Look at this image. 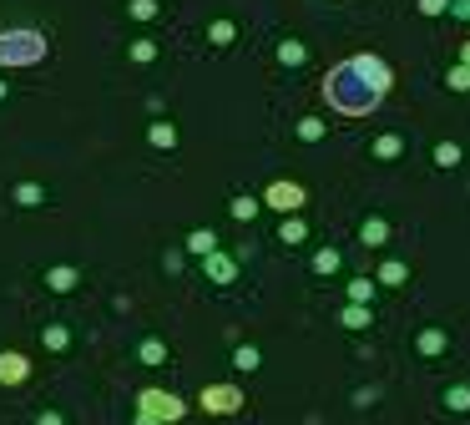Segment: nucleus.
<instances>
[{
  "label": "nucleus",
  "instance_id": "obj_17",
  "mask_svg": "<svg viewBox=\"0 0 470 425\" xmlns=\"http://www.w3.org/2000/svg\"><path fill=\"white\" fill-rule=\"evenodd\" d=\"M228 212H233L238 223H248L253 212H258V203H253V198H233V203H228Z\"/></svg>",
  "mask_w": 470,
  "mask_h": 425
},
{
  "label": "nucleus",
  "instance_id": "obj_19",
  "mask_svg": "<svg viewBox=\"0 0 470 425\" xmlns=\"http://www.w3.org/2000/svg\"><path fill=\"white\" fill-rule=\"evenodd\" d=\"M374 299V284L369 279H354V284H349V304H369Z\"/></svg>",
  "mask_w": 470,
  "mask_h": 425
},
{
  "label": "nucleus",
  "instance_id": "obj_22",
  "mask_svg": "<svg viewBox=\"0 0 470 425\" xmlns=\"http://www.w3.org/2000/svg\"><path fill=\"white\" fill-rule=\"evenodd\" d=\"M299 137H304V142H319V137H324V122H319V117H304V122H299Z\"/></svg>",
  "mask_w": 470,
  "mask_h": 425
},
{
  "label": "nucleus",
  "instance_id": "obj_29",
  "mask_svg": "<svg viewBox=\"0 0 470 425\" xmlns=\"http://www.w3.org/2000/svg\"><path fill=\"white\" fill-rule=\"evenodd\" d=\"M213 41H218V46H223V41H233V26H228V21H218V26H213Z\"/></svg>",
  "mask_w": 470,
  "mask_h": 425
},
{
  "label": "nucleus",
  "instance_id": "obj_10",
  "mask_svg": "<svg viewBox=\"0 0 470 425\" xmlns=\"http://www.w3.org/2000/svg\"><path fill=\"white\" fill-rule=\"evenodd\" d=\"M404 279H409V269H404L399 258H384L379 263V284H404Z\"/></svg>",
  "mask_w": 470,
  "mask_h": 425
},
{
  "label": "nucleus",
  "instance_id": "obj_23",
  "mask_svg": "<svg viewBox=\"0 0 470 425\" xmlns=\"http://www.w3.org/2000/svg\"><path fill=\"white\" fill-rule=\"evenodd\" d=\"M172 142H178V132H172L167 122H157V127H152V147H172Z\"/></svg>",
  "mask_w": 470,
  "mask_h": 425
},
{
  "label": "nucleus",
  "instance_id": "obj_15",
  "mask_svg": "<svg viewBox=\"0 0 470 425\" xmlns=\"http://www.w3.org/2000/svg\"><path fill=\"white\" fill-rule=\"evenodd\" d=\"M435 168H460V147L455 142H440L435 147Z\"/></svg>",
  "mask_w": 470,
  "mask_h": 425
},
{
  "label": "nucleus",
  "instance_id": "obj_9",
  "mask_svg": "<svg viewBox=\"0 0 470 425\" xmlns=\"http://www.w3.org/2000/svg\"><path fill=\"white\" fill-rule=\"evenodd\" d=\"M314 274H324V279L339 274V248H319V253H314Z\"/></svg>",
  "mask_w": 470,
  "mask_h": 425
},
{
  "label": "nucleus",
  "instance_id": "obj_14",
  "mask_svg": "<svg viewBox=\"0 0 470 425\" xmlns=\"http://www.w3.org/2000/svg\"><path fill=\"white\" fill-rule=\"evenodd\" d=\"M137 354H142V364H162V359H167V344H162V339H142Z\"/></svg>",
  "mask_w": 470,
  "mask_h": 425
},
{
  "label": "nucleus",
  "instance_id": "obj_13",
  "mask_svg": "<svg viewBox=\"0 0 470 425\" xmlns=\"http://www.w3.org/2000/svg\"><path fill=\"white\" fill-rule=\"evenodd\" d=\"M16 203H21V208H36V203H46V188H36V183H21V188H16Z\"/></svg>",
  "mask_w": 470,
  "mask_h": 425
},
{
  "label": "nucleus",
  "instance_id": "obj_27",
  "mask_svg": "<svg viewBox=\"0 0 470 425\" xmlns=\"http://www.w3.org/2000/svg\"><path fill=\"white\" fill-rule=\"evenodd\" d=\"M420 11H425V16H445V11H450V0H420Z\"/></svg>",
  "mask_w": 470,
  "mask_h": 425
},
{
  "label": "nucleus",
  "instance_id": "obj_11",
  "mask_svg": "<svg viewBox=\"0 0 470 425\" xmlns=\"http://www.w3.org/2000/svg\"><path fill=\"white\" fill-rule=\"evenodd\" d=\"M304 56H309L304 41H283V46H278V61H283V66H304Z\"/></svg>",
  "mask_w": 470,
  "mask_h": 425
},
{
  "label": "nucleus",
  "instance_id": "obj_25",
  "mask_svg": "<svg viewBox=\"0 0 470 425\" xmlns=\"http://www.w3.org/2000/svg\"><path fill=\"white\" fill-rule=\"evenodd\" d=\"M450 86H455V91H470V66H465V61L450 71Z\"/></svg>",
  "mask_w": 470,
  "mask_h": 425
},
{
  "label": "nucleus",
  "instance_id": "obj_31",
  "mask_svg": "<svg viewBox=\"0 0 470 425\" xmlns=\"http://www.w3.org/2000/svg\"><path fill=\"white\" fill-rule=\"evenodd\" d=\"M450 11L455 16H470V0H450Z\"/></svg>",
  "mask_w": 470,
  "mask_h": 425
},
{
  "label": "nucleus",
  "instance_id": "obj_32",
  "mask_svg": "<svg viewBox=\"0 0 470 425\" xmlns=\"http://www.w3.org/2000/svg\"><path fill=\"white\" fill-rule=\"evenodd\" d=\"M465 66H470V41H465Z\"/></svg>",
  "mask_w": 470,
  "mask_h": 425
},
{
  "label": "nucleus",
  "instance_id": "obj_5",
  "mask_svg": "<svg viewBox=\"0 0 470 425\" xmlns=\"http://www.w3.org/2000/svg\"><path fill=\"white\" fill-rule=\"evenodd\" d=\"M399 152H404V137H399V132H384V137H374V157H379V163H394Z\"/></svg>",
  "mask_w": 470,
  "mask_h": 425
},
{
  "label": "nucleus",
  "instance_id": "obj_16",
  "mask_svg": "<svg viewBox=\"0 0 470 425\" xmlns=\"http://www.w3.org/2000/svg\"><path fill=\"white\" fill-rule=\"evenodd\" d=\"M268 203H273V208H299V188H283V183H278V188L268 193Z\"/></svg>",
  "mask_w": 470,
  "mask_h": 425
},
{
  "label": "nucleus",
  "instance_id": "obj_28",
  "mask_svg": "<svg viewBox=\"0 0 470 425\" xmlns=\"http://www.w3.org/2000/svg\"><path fill=\"white\" fill-rule=\"evenodd\" d=\"M132 56H137V61H152V56H157V46H152V41H137V46H132Z\"/></svg>",
  "mask_w": 470,
  "mask_h": 425
},
{
  "label": "nucleus",
  "instance_id": "obj_30",
  "mask_svg": "<svg viewBox=\"0 0 470 425\" xmlns=\"http://www.w3.org/2000/svg\"><path fill=\"white\" fill-rule=\"evenodd\" d=\"M36 425H66V420H61V415H56V410H46V415H41Z\"/></svg>",
  "mask_w": 470,
  "mask_h": 425
},
{
  "label": "nucleus",
  "instance_id": "obj_3",
  "mask_svg": "<svg viewBox=\"0 0 470 425\" xmlns=\"http://www.w3.org/2000/svg\"><path fill=\"white\" fill-rule=\"evenodd\" d=\"M203 269H208V279H213V284H228L233 274H238V263H233L228 253H218V248H213V253L203 258Z\"/></svg>",
  "mask_w": 470,
  "mask_h": 425
},
{
  "label": "nucleus",
  "instance_id": "obj_26",
  "mask_svg": "<svg viewBox=\"0 0 470 425\" xmlns=\"http://www.w3.org/2000/svg\"><path fill=\"white\" fill-rule=\"evenodd\" d=\"M132 16H137V21H152V16H157V0H132Z\"/></svg>",
  "mask_w": 470,
  "mask_h": 425
},
{
  "label": "nucleus",
  "instance_id": "obj_24",
  "mask_svg": "<svg viewBox=\"0 0 470 425\" xmlns=\"http://www.w3.org/2000/svg\"><path fill=\"white\" fill-rule=\"evenodd\" d=\"M233 364H238V369H258V349H253V344H243L238 354H233Z\"/></svg>",
  "mask_w": 470,
  "mask_h": 425
},
{
  "label": "nucleus",
  "instance_id": "obj_21",
  "mask_svg": "<svg viewBox=\"0 0 470 425\" xmlns=\"http://www.w3.org/2000/svg\"><path fill=\"white\" fill-rule=\"evenodd\" d=\"M46 284H51V289H71V284H76V269H51Z\"/></svg>",
  "mask_w": 470,
  "mask_h": 425
},
{
  "label": "nucleus",
  "instance_id": "obj_20",
  "mask_svg": "<svg viewBox=\"0 0 470 425\" xmlns=\"http://www.w3.org/2000/svg\"><path fill=\"white\" fill-rule=\"evenodd\" d=\"M278 233H283V243H304V238H309V228H304L299 218H288V223H283Z\"/></svg>",
  "mask_w": 470,
  "mask_h": 425
},
{
  "label": "nucleus",
  "instance_id": "obj_2",
  "mask_svg": "<svg viewBox=\"0 0 470 425\" xmlns=\"http://www.w3.org/2000/svg\"><path fill=\"white\" fill-rule=\"evenodd\" d=\"M46 36L31 31V26H16V31H0V66H36L46 61Z\"/></svg>",
  "mask_w": 470,
  "mask_h": 425
},
{
  "label": "nucleus",
  "instance_id": "obj_6",
  "mask_svg": "<svg viewBox=\"0 0 470 425\" xmlns=\"http://www.w3.org/2000/svg\"><path fill=\"white\" fill-rule=\"evenodd\" d=\"M445 344H450V339H445V329H435V324H430V329H420V354H425V359L445 354Z\"/></svg>",
  "mask_w": 470,
  "mask_h": 425
},
{
  "label": "nucleus",
  "instance_id": "obj_8",
  "mask_svg": "<svg viewBox=\"0 0 470 425\" xmlns=\"http://www.w3.org/2000/svg\"><path fill=\"white\" fill-rule=\"evenodd\" d=\"M445 410L465 415V410H470V385H450V390H445Z\"/></svg>",
  "mask_w": 470,
  "mask_h": 425
},
{
  "label": "nucleus",
  "instance_id": "obj_1",
  "mask_svg": "<svg viewBox=\"0 0 470 425\" xmlns=\"http://www.w3.org/2000/svg\"><path fill=\"white\" fill-rule=\"evenodd\" d=\"M389 91V66L379 56H349L324 76V101L344 117H369Z\"/></svg>",
  "mask_w": 470,
  "mask_h": 425
},
{
  "label": "nucleus",
  "instance_id": "obj_33",
  "mask_svg": "<svg viewBox=\"0 0 470 425\" xmlns=\"http://www.w3.org/2000/svg\"><path fill=\"white\" fill-rule=\"evenodd\" d=\"M0 96H6V81H0Z\"/></svg>",
  "mask_w": 470,
  "mask_h": 425
},
{
  "label": "nucleus",
  "instance_id": "obj_18",
  "mask_svg": "<svg viewBox=\"0 0 470 425\" xmlns=\"http://www.w3.org/2000/svg\"><path fill=\"white\" fill-rule=\"evenodd\" d=\"M66 344H71V334H66V324H51V329H46V349H56V354H61Z\"/></svg>",
  "mask_w": 470,
  "mask_h": 425
},
{
  "label": "nucleus",
  "instance_id": "obj_4",
  "mask_svg": "<svg viewBox=\"0 0 470 425\" xmlns=\"http://www.w3.org/2000/svg\"><path fill=\"white\" fill-rule=\"evenodd\" d=\"M359 243H364V248H384V243H389V223H384V218H364V223H359Z\"/></svg>",
  "mask_w": 470,
  "mask_h": 425
},
{
  "label": "nucleus",
  "instance_id": "obj_12",
  "mask_svg": "<svg viewBox=\"0 0 470 425\" xmlns=\"http://www.w3.org/2000/svg\"><path fill=\"white\" fill-rule=\"evenodd\" d=\"M188 248H193V253H203V258H208V253H213V248H218V233H213V228H198V233H193V238H188Z\"/></svg>",
  "mask_w": 470,
  "mask_h": 425
},
{
  "label": "nucleus",
  "instance_id": "obj_7",
  "mask_svg": "<svg viewBox=\"0 0 470 425\" xmlns=\"http://www.w3.org/2000/svg\"><path fill=\"white\" fill-rule=\"evenodd\" d=\"M344 329H369V304H344Z\"/></svg>",
  "mask_w": 470,
  "mask_h": 425
}]
</instances>
